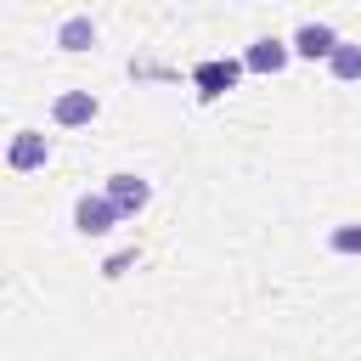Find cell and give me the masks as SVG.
I'll return each mask as SVG.
<instances>
[{
  "mask_svg": "<svg viewBox=\"0 0 361 361\" xmlns=\"http://www.w3.org/2000/svg\"><path fill=\"white\" fill-rule=\"evenodd\" d=\"M124 209L113 203V197H79L73 203V226L85 231V237H102V231H113V220H118Z\"/></svg>",
  "mask_w": 361,
  "mask_h": 361,
  "instance_id": "cell-1",
  "label": "cell"
},
{
  "mask_svg": "<svg viewBox=\"0 0 361 361\" xmlns=\"http://www.w3.org/2000/svg\"><path fill=\"white\" fill-rule=\"evenodd\" d=\"M293 51H299V56H333V51H338V39H333V28H327V23H305V28L293 34Z\"/></svg>",
  "mask_w": 361,
  "mask_h": 361,
  "instance_id": "cell-2",
  "label": "cell"
},
{
  "mask_svg": "<svg viewBox=\"0 0 361 361\" xmlns=\"http://www.w3.org/2000/svg\"><path fill=\"white\" fill-rule=\"evenodd\" d=\"M6 164H11V169H39V164H45V135L23 130V135L11 141V152H6Z\"/></svg>",
  "mask_w": 361,
  "mask_h": 361,
  "instance_id": "cell-3",
  "label": "cell"
},
{
  "mask_svg": "<svg viewBox=\"0 0 361 361\" xmlns=\"http://www.w3.org/2000/svg\"><path fill=\"white\" fill-rule=\"evenodd\" d=\"M90 118H96V96L90 90H73V96L56 102V124H90Z\"/></svg>",
  "mask_w": 361,
  "mask_h": 361,
  "instance_id": "cell-4",
  "label": "cell"
},
{
  "mask_svg": "<svg viewBox=\"0 0 361 361\" xmlns=\"http://www.w3.org/2000/svg\"><path fill=\"white\" fill-rule=\"evenodd\" d=\"M197 85H203V96L231 90V85H237V62H203V68H197Z\"/></svg>",
  "mask_w": 361,
  "mask_h": 361,
  "instance_id": "cell-5",
  "label": "cell"
},
{
  "mask_svg": "<svg viewBox=\"0 0 361 361\" xmlns=\"http://www.w3.org/2000/svg\"><path fill=\"white\" fill-rule=\"evenodd\" d=\"M107 197L130 214V209H141L147 203V180H135V175H113V186H107Z\"/></svg>",
  "mask_w": 361,
  "mask_h": 361,
  "instance_id": "cell-6",
  "label": "cell"
},
{
  "mask_svg": "<svg viewBox=\"0 0 361 361\" xmlns=\"http://www.w3.org/2000/svg\"><path fill=\"white\" fill-rule=\"evenodd\" d=\"M90 39H96V28H90V17H68V23L56 28V45H62V51H85Z\"/></svg>",
  "mask_w": 361,
  "mask_h": 361,
  "instance_id": "cell-7",
  "label": "cell"
},
{
  "mask_svg": "<svg viewBox=\"0 0 361 361\" xmlns=\"http://www.w3.org/2000/svg\"><path fill=\"white\" fill-rule=\"evenodd\" d=\"M282 62H288V45H276V39H259V45L248 51V68H254V73H276Z\"/></svg>",
  "mask_w": 361,
  "mask_h": 361,
  "instance_id": "cell-8",
  "label": "cell"
},
{
  "mask_svg": "<svg viewBox=\"0 0 361 361\" xmlns=\"http://www.w3.org/2000/svg\"><path fill=\"white\" fill-rule=\"evenodd\" d=\"M327 62H333V73H338V79H361V45H338Z\"/></svg>",
  "mask_w": 361,
  "mask_h": 361,
  "instance_id": "cell-9",
  "label": "cell"
},
{
  "mask_svg": "<svg viewBox=\"0 0 361 361\" xmlns=\"http://www.w3.org/2000/svg\"><path fill=\"white\" fill-rule=\"evenodd\" d=\"M333 248H338V254H361V231H355V226L333 231Z\"/></svg>",
  "mask_w": 361,
  "mask_h": 361,
  "instance_id": "cell-10",
  "label": "cell"
}]
</instances>
